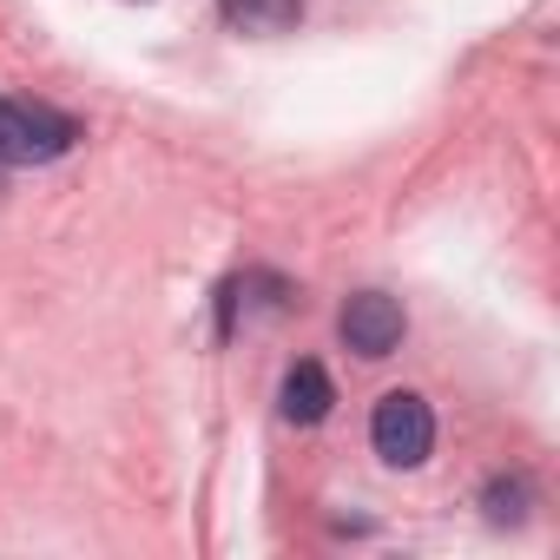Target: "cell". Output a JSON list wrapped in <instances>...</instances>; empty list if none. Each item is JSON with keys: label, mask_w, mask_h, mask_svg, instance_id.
<instances>
[{"label": "cell", "mask_w": 560, "mask_h": 560, "mask_svg": "<svg viewBox=\"0 0 560 560\" xmlns=\"http://www.w3.org/2000/svg\"><path fill=\"white\" fill-rule=\"evenodd\" d=\"M80 145V119L27 100H0V165H54Z\"/></svg>", "instance_id": "6da1fadb"}, {"label": "cell", "mask_w": 560, "mask_h": 560, "mask_svg": "<svg viewBox=\"0 0 560 560\" xmlns=\"http://www.w3.org/2000/svg\"><path fill=\"white\" fill-rule=\"evenodd\" d=\"M370 442L389 468H422L429 448H435V409L416 389H389L370 416Z\"/></svg>", "instance_id": "7a4b0ae2"}, {"label": "cell", "mask_w": 560, "mask_h": 560, "mask_svg": "<svg viewBox=\"0 0 560 560\" xmlns=\"http://www.w3.org/2000/svg\"><path fill=\"white\" fill-rule=\"evenodd\" d=\"M337 330H343V343L357 350V357H370V363H383L396 343H402V330H409V317H402V304L396 298H383V291H357L350 304H343V317H337Z\"/></svg>", "instance_id": "3957f363"}, {"label": "cell", "mask_w": 560, "mask_h": 560, "mask_svg": "<svg viewBox=\"0 0 560 560\" xmlns=\"http://www.w3.org/2000/svg\"><path fill=\"white\" fill-rule=\"evenodd\" d=\"M337 409V383H330V370L324 363H291L284 370V422H298V429H317L324 416Z\"/></svg>", "instance_id": "277c9868"}, {"label": "cell", "mask_w": 560, "mask_h": 560, "mask_svg": "<svg viewBox=\"0 0 560 560\" xmlns=\"http://www.w3.org/2000/svg\"><path fill=\"white\" fill-rule=\"evenodd\" d=\"M218 14H224L237 34L270 40V34H291V27L304 21V0H218Z\"/></svg>", "instance_id": "5b68a950"}, {"label": "cell", "mask_w": 560, "mask_h": 560, "mask_svg": "<svg viewBox=\"0 0 560 560\" xmlns=\"http://www.w3.org/2000/svg\"><path fill=\"white\" fill-rule=\"evenodd\" d=\"M481 508H488V521H494V527H514V521H527V508H534V488H527V475H494V481H488V494H481Z\"/></svg>", "instance_id": "8992f818"}]
</instances>
